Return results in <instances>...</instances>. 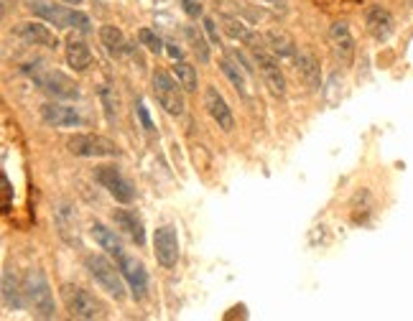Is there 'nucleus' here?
<instances>
[{
	"label": "nucleus",
	"mask_w": 413,
	"mask_h": 321,
	"mask_svg": "<svg viewBox=\"0 0 413 321\" xmlns=\"http://www.w3.org/2000/svg\"><path fill=\"white\" fill-rule=\"evenodd\" d=\"M85 268H87V273L92 275V281L97 283L107 296H113L115 301H123V298H125L128 283H125V278H123L121 268H115L105 255H94V253L87 255Z\"/></svg>",
	"instance_id": "obj_1"
},
{
	"label": "nucleus",
	"mask_w": 413,
	"mask_h": 321,
	"mask_svg": "<svg viewBox=\"0 0 413 321\" xmlns=\"http://www.w3.org/2000/svg\"><path fill=\"white\" fill-rule=\"evenodd\" d=\"M23 74H28L31 80L39 84L44 92H49L56 100H77L80 97V84L74 80H69L67 74L54 72V69H41L39 64H23Z\"/></svg>",
	"instance_id": "obj_2"
},
{
	"label": "nucleus",
	"mask_w": 413,
	"mask_h": 321,
	"mask_svg": "<svg viewBox=\"0 0 413 321\" xmlns=\"http://www.w3.org/2000/svg\"><path fill=\"white\" fill-rule=\"evenodd\" d=\"M23 291H26L28 306L34 308V316H39V319H54L56 316L51 286H49L47 275L41 270H28L23 275Z\"/></svg>",
	"instance_id": "obj_3"
},
{
	"label": "nucleus",
	"mask_w": 413,
	"mask_h": 321,
	"mask_svg": "<svg viewBox=\"0 0 413 321\" xmlns=\"http://www.w3.org/2000/svg\"><path fill=\"white\" fill-rule=\"evenodd\" d=\"M151 87H154V97L161 107H164V113H168L171 118H179L184 115V87L173 82L171 74L166 72H156L154 80H151Z\"/></svg>",
	"instance_id": "obj_4"
},
{
	"label": "nucleus",
	"mask_w": 413,
	"mask_h": 321,
	"mask_svg": "<svg viewBox=\"0 0 413 321\" xmlns=\"http://www.w3.org/2000/svg\"><path fill=\"white\" fill-rule=\"evenodd\" d=\"M61 301H64V306H67L72 319L90 321V319H100L102 316L100 301H97L90 291H85V288H80V286H72V283L61 286Z\"/></svg>",
	"instance_id": "obj_5"
},
{
	"label": "nucleus",
	"mask_w": 413,
	"mask_h": 321,
	"mask_svg": "<svg viewBox=\"0 0 413 321\" xmlns=\"http://www.w3.org/2000/svg\"><path fill=\"white\" fill-rule=\"evenodd\" d=\"M67 148L72 156L80 158H113L121 153V148L115 146V141L105 138V135H92V133H80L72 135L67 141Z\"/></svg>",
	"instance_id": "obj_6"
},
{
	"label": "nucleus",
	"mask_w": 413,
	"mask_h": 321,
	"mask_svg": "<svg viewBox=\"0 0 413 321\" xmlns=\"http://www.w3.org/2000/svg\"><path fill=\"white\" fill-rule=\"evenodd\" d=\"M253 56H255V64H258L260 74H263L266 87L271 89L276 97H283V94H286V77H283V72H281V67H278V56L266 46V41L258 44V46H253Z\"/></svg>",
	"instance_id": "obj_7"
},
{
	"label": "nucleus",
	"mask_w": 413,
	"mask_h": 321,
	"mask_svg": "<svg viewBox=\"0 0 413 321\" xmlns=\"http://www.w3.org/2000/svg\"><path fill=\"white\" fill-rule=\"evenodd\" d=\"M94 179L100 184L102 189H107V194L113 196L115 201H121V204H130L135 199V189L133 184L121 174V168L115 166H100L94 171Z\"/></svg>",
	"instance_id": "obj_8"
},
{
	"label": "nucleus",
	"mask_w": 413,
	"mask_h": 321,
	"mask_svg": "<svg viewBox=\"0 0 413 321\" xmlns=\"http://www.w3.org/2000/svg\"><path fill=\"white\" fill-rule=\"evenodd\" d=\"M154 253L161 268H176L179 263V232L173 225H161L154 232Z\"/></svg>",
	"instance_id": "obj_9"
},
{
	"label": "nucleus",
	"mask_w": 413,
	"mask_h": 321,
	"mask_svg": "<svg viewBox=\"0 0 413 321\" xmlns=\"http://www.w3.org/2000/svg\"><path fill=\"white\" fill-rule=\"evenodd\" d=\"M118 268H121L123 278H125L130 296H133L135 301H143L148 296V273H146V268H143V263L135 260L133 255L123 253L121 258H118Z\"/></svg>",
	"instance_id": "obj_10"
},
{
	"label": "nucleus",
	"mask_w": 413,
	"mask_h": 321,
	"mask_svg": "<svg viewBox=\"0 0 413 321\" xmlns=\"http://www.w3.org/2000/svg\"><path fill=\"white\" fill-rule=\"evenodd\" d=\"M204 107H207V113H209V118H212V120L217 122V127H222L225 133H230L235 127L233 110H230V105H227V100L222 97V92L217 87L204 89Z\"/></svg>",
	"instance_id": "obj_11"
},
{
	"label": "nucleus",
	"mask_w": 413,
	"mask_h": 321,
	"mask_svg": "<svg viewBox=\"0 0 413 321\" xmlns=\"http://www.w3.org/2000/svg\"><path fill=\"white\" fill-rule=\"evenodd\" d=\"M365 26L375 41H388L395 31V20L383 6H370L365 13Z\"/></svg>",
	"instance_id": "obj_12"
},
{
	"label": "nucleus",
	"mask_w": 413,
	"mask_h": 321,
	"mask_svg": "<svg viewBox=\"0 0 413 321\" xmlns=\"http://www.w3.org/2000/svg\"><path fill=\"white\" fill-rule=\"evenodd\" d=\"M16 34L26 41V44H34V46H44V49L59 46L56 34H54L49 26L39 23V20H26V23H18V26H16Z\"/></svg>",
	"instance_id": "obj_13"
},
{
	"label": "nucleus",
	"mask_w": 413,
	"mask_h": 321,
	"mask_svg": "<svg viewBox=\"0 0 413 321\" xmlns=\"http://www.w3.org/2000/svg\"><path fill=\"white\" fill-rule=\"evenodd\" d=\"M41 120L54 127H77L82 125V115L77 113V107L59 105V102H47L41 107Z\"/></svg>",
	"instance_id": "obj_14"
},
{
	"label": "nucleus",
	"mask_w": 413,
	"mask_h": 321,
	"mask_svg": "<svg viewBox=\"0 0 413 321\" xmlns=\"http://www.w3.org/2000/svg\"><path fill=\"white\" fill-rule=\"evenodd\" d=\"M332 44H334V56L342 67H352L355 61V39L350 34V26L345 20L332 23Z\"/></svg>",
	"instance_id": "obj_15"
},
{
	"label": "nucleus",
	"mask_w": 413,
	"mask_h": 321,
	"mask_svg": "<svg viewBox=\"0 0 413 321\" xmlns=\"http://www.w3.org/2000/svg\"><path fill=\"white\" fill-rule=\"evenodd\" d=\"M31 13L44 18L47 23H51L56 28H72V18H74L72 8L54 6V3H34L31 0Z\"/></svg>",
	"instance_id": "obj_16"
},
{
	"label": "nucleus",
	"mask_w": 413,
	"mask_h": 321,
	"mask_svg": "<svg viewBox=\"0 0 413 321\" xmlns=\"http://www.w3.org/2000/svg\"><path fill=\"white\" fill-rule=\"evenodd\" d=\"M293 61H296V72H299L301 82H304L309 89L316 92V89L321 87V69H319L316 56H314L312 51H299Z\"/></svg>",
	"instance_id": "obj_17"
},
{
	"label": "nucleus",
	"mask_w": 413,
	"mask_h": 321,
	"mask_svg": "<svg viewBox=\"0 0 413 321\" xmlns=\"http://www.w3.org/2000/svg\"><path fill=\"white\" fill-rule=\"evenodd\" d=\"M220 23H222V31H225L227 36L233 41H240V44H245V46H258V44H263V39L260 36H255L253 31H250V26H245L240 18H235V15L230 13H222L220 15Z\"/></svg>",
	"instance_id": "obj_18"
},
{
	"label": "nucleus",
	"mask_w": 413,
	"mask_h": 321,
	"mask_svg": "<svg viewBox=\"0 0 413 321\" xmlns=\"http://www.w3.org/2000/svg\"><path fill=\"white\" fill-rule=\"evenodd\" d=\"M26 303H28L26 301V291H23V286L18 283V278H16L13 270L6 268V270H3V306L20 311Z\"/></svg>",
	"instance_id": "obj_19"
},
{
	"label": "nucleus",
	"mask_w": 413,
	"mask_h": 321,
	"mask_svg": "<svg viewBox=\"0 0 413 321\" xmlns=\"http://www.w3.org/2000/svg\"><path fill=\"white\" fill-rule=\"evenodd\" d=\"M113 222H115V227L121 229V232H125L128 237L135 242V245H143V242H146L143 222L135 217V212H130V209H115Z\"/></svg>",
	"instance_id": "obj_20"
},
{
	"label": "nucleus",
	"mask_w": 413,
	"mask_h": 321,
	"mask_svg": "<svg viewBox=\"0 0 413 321\" xmlns=\"http://www.w3.org/2000/svg\"><path fill=\"white\" fill-rule=\"evenodd\" d=\"M266 46L278 56V59H296V41L286 34V31H278V28H271L263 36Z\"/></svg>",
	"instance_id": "obj_21"
},
{
	"label": "nucleus",
	"mask_w": 413,
	"mask_h": 321,
	"mask_svg": "<svg viewBox=\"0 0 413 321\" xmlns=\"http://www.w3.org/2000/svg\"><path fill=\"white\" fill-rule=\"evenodd\" d=\"M92 237H94V242L100 245V250H105L107 255H113L115 260H118V258L125 253L121 234L115 232V229L105 227V225H100V222H94V225H92Z\"/></svg>",
	"instance_id": "obj_22"
},
{
	"label": "nucleus",
	"mask_w": 413,
	"mask_h": 321,
	"mask_svg": "<svg viewBox=\"0 0 413 321\" xmlns=\"http://www.w3.org/2000/svg\"><path fill=\"white\" fill-rule=\"evenodd\" d=\"M67 64L74 69V72H87V69L94 64V56L92 51H90V46H87L82 39H69L67 41Z\"/></svg>",
	"instance_id": "obj_23"
},
{
	"label": "nucleus",
	"mask_w": 413,
	"mask_h": 321,
	"mask_svg": "<svg viewBox=\"0 0 413 321\" xmlns=\"http://www.w3.org/2000/svg\"><path fill=\"white\" fill-rule=\"evenodd\" d=\"M100 41H102V46H105V51L113 54V56H121V54L130 51L123 31L118 26H110V23L100 28Z\"/></svg>",
	"instance_id": "obj_24"
},
{
	"label": "nucleus",
	"mask_w": 413,
	"mask_h": 321,
	"mask_svg": "<svg viewBox=\"0 0 413 321\" xmlns=\"http://www.w3.org/2000/svg\"><path fill=\"white\" fill-rule=\"evenodd\" d=\"M220 69H222V74H225L227 80L233 82V87L238 89L242 97H247V82H245V74L247 72L242 67H238V61H235L230 54L220 59Z\"/></svg>",
	"instance_id": "obj_25"
},
{
	"label": "nucleus",
	"mask_w": 413,
	"mask_h": 321,
	"mask_svg": "<svg viewBox=\"0 0 413 321\" xmlns=\"http://www.w3.org/2000/svg\"><path fill=\"white\" fill-rule=\"evenodd\" d=\"M173 74H176V82H179L184 92H197L199 89V77H197V69L189 64V61L179 59L173 64Z\"/></svg>",
	"instance_id": "obj_26"
},
{
	"label": "nucleus",
	"mask_w": 413,
	"mask_h": 321,
	"mask_svg": "<svg viewBox=\"0 0 413 321\" xmlns=\"http://www.w3.org/2000/svg\"><path fill=\"white\" fill-rule=\"evenodd\" d=\"M100 102H102V110H105V118L110 122L118 120V97L115 92L110 89V84H100Z\"/></svg>",
	"instance_id": "obj_27"
},
{
	"label": "nucleus",
	"mask_w": 413,
	"mask_h": 321,
	"mask_svg": "<svg viewBox=\"0 0 413 321\" xmlns=\"http://www.w3.org/2000/svg\"><path fill=\"white\" fill-rule=\"evenodd\" d=\"M184 36L189 39V44H192V51L197 54V59L202 61V64H207L209 61V46H207V41L202 39V34H197L192 26L184 28Z\"/></svg>",
	"instance_id": "obj_28"
},
{
	"label": "nucleus",
	"mask_w": 413,
	"mask_h": 321,
	"mask_svg": "<svg viewBox=\"0 0 413 321\" xmlns=\"http://www.w3.org/2000/svg\"><path fill=\"white\" fill-rule=\"evenodd\" d=\"M138 39H140V44L148 49V51H154V54H161L164 51V41L159 39V36L151 31V28H140L138 31Z\"/></svg>",
	"instance_id": "obj_29"
},
{
	"label": "nucleus",
	"mask_w": 413,
	"mask_h": 321,
	"mask_svg": "<svg viewBox=\"0 0 413 321\" xmlns=\"http://www.w3.org/2000/svg\"><path fill=\"white\" fill-rule=\"evenodd\" d=\"M72 28L74 31H80V34H90V31H92V20H90L87 13H82V11H74Z\"/></svg>",
	"instance_id": "obj_30"
},
{
	"label": "nucleus",
	"mask_w": 413,
	"mask_h": 321,
	"mask_svg": "<svg viewBox=\"0 0 413 321\" xmlns=\"http://www.w3.org/2000/svg\"><path fill=\"white\" fill-rule=\"evenodd\" d=\"M204 34L209 36V44H212V46H222L220 31H217V20L209 18V15L204 18Z\"/></svg>",
	"instance_id": "obj_31"
},
{
	"label": "nucleus",
	"mask_w": 413,
	"mask_h": 321,
	"mask_svg": "<svg viewBox=\"0 0 413 321\" xmlns=\"http://www.w3.org/2000/svg\"><path fill=\"white\" fill-rule=\"evenodd\" d=\"M135 113H138L140 122H143V130L154 133L156 125H154V120H151V115H148V110H146V105H143V102H138V105H135Z\"/></svg>",
	"instance_id": "obj_32"
},
{
	"label": "nucleus",
	"mask_w": 413,
	"mask_h": 321,
	"mask_svg": "<svg viewBox=\"0 0 413 321\" xmlns=\"http://www.w3.org/2000/svg\"><path fill=\"white\" fill-rule=\"evenodd\" d=\"M0 184H3V212H11V194H13V189H11V181H8L6 174H0Z\"/></svg>",
	"instance_id": "obj_33"
},
{
	"label": "nucleus",
	"mask_w": 413,
	"mask_h": 321,
	"mask_svg": "<svg viewBox=\"0 0 413 321\" xmlns=\"http://www.w3.org/2000/svg\"><path fill=\"white\" fill-rule=\"evenodd\" d=\"M181 6H184V13L192 15V18H199V15H202V3H199V0H181Z\"/></svg>",
	"instance_id": "obj_34"
},
{
	"label": "nucleus",
	"mask_w": 413,
	"mask_h": 321,
	"mask_svg": "<svg viewBox=\"0 0 413 321\" xmlns=\"http://www.w3.org/2000/svg\"><path fill=\"white\" fill-rule=\"evenodd\" d=\"M230 56H233V59L238 61V64H240V67L245 69L247 74H253V64H250V61L245 59V54H240V51H230Z\"/></svg>",
	"instance_id": "obj_35"
},
{
	"label": "nucleus",
	"mask_w": 413,
	"mask_h": 321,
	"mask_svg": "<svg viewBox=\"0 0 413 321\" xmlns=\"http://www.w3.org/2000/svg\"><path fill=\"white\" fill-rule=\"evenodd\" d=\"M166 51L171 54V59H176V61H179L181 56H184V51H181V49L176 46V44H166Z\"/></svg>",
	"instance_id": "obj_36"
},
{
	"label": "nucleus",
	"mask_w": 413,
	"mask_h": 321,
	"mask_svg": "<svg viewBox=\"0 0 413 321\" xmlns=\"http://www.w3.org/2000/svg\"><path fill=\"white\" fill-rule=\"evenodd\" d=\"M16 6V0H3V13H8V8Z\"/></svg>",
	"instance_id": "obj_37"
},
{
	"label": "nucleus",
	"mask_w": 413,
	"mask_h": 321,
	"mask_svg": "<svg viewBox=\"0 0 413 321\" xmlns=\"http://www.w3.org/2000/svg\"><path fill=\"white\" fill-rule=\"evenodd\" d=\"M67 3H80V0H67Z\"/></svg>",
	"instance_id": "obj_38"
}]
</instances>
